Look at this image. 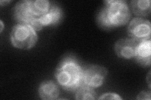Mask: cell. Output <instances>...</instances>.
Returning a JSON list of instances; mask_svg holds the SVG:
<instances>
[{
	"label": "cell",
	"instance_id": "obj_1",
	"mask_svg": "<svg viewBox=\"0 0 151 100\" xmlns=\"http://www.w3.org/2000/svg\"><path fill=\"white\" fill-rule=\"evenodd\" d=\"M105 5L99 13L97 20L101 28L110 29L124 26L131 17L130 8L125 1H105Z\"/></svg>",
	"mask_w": 151,
	"mask_h": 100
},
{
	"label": "cell",
	"instance_id": "obj_14",
	"mask_svg": "<svg viewBox=\"0 0 151 100\" xmlns=\"http://www.w3.org/2000/svg\"><path fill=\"white\" fill-rule=\"evenodd\" d=\"M99 99H114V100H120L122 98L120 96V95L113 93H107L102 94L101 96L98 98Z\"/></svg>",
	"mask_w": 151,
	"mask_h": 100
},
{
	"label": "cell",
	"instance_id": "obj_8",
	"mask_svg": "<svg viewBox=\"0 0 151 100\" xmlns=\"http://www.w3.org/2000/svg\"><path fill=\"white\" fill-rule=\"evenodd\" d=\"M151 56V42L150 40L142 41L137 47L135 59L137 63L144 67L150 66Z\"/></svg>",
	"mask_w": 151,
	"mask_h": 100
},
{
	"label": "cell",
	"instance_id": "obj_18",
	"mask_svg": "<svg viewBox=\"0 0 151 100\" xmlns=\"http://www.w3.org/2000/svg\"><path fill=\"white\" fill-rule=\"evenodd\" d=\"M10 2H11V1H0V4H3V3H4V4H5V5H6L7 3H10Z\"/></svg>",
	"mask_w": 151,
	"mask_h": 100
},
{
	"label": "cell",
	"instance_id": "obj_13",
	"mask_svg": "<svg viewBox=\"0 0 151 100\" xmlns=\"http://www.w3.org/2000/svg\"><path fill=\"white\" fill-rule=\"evenodd\" d=\"M75 98L76 99H96V93L93 88L83 83L77 90Z\"/></svg>",
	"mask_w": 151,
	"mask_h": 100
},
{
	"label": "cell",
	"instance_id": "obj_7",
	"mask_svg": "<svg viewBox=\"0 0 151 100\" xmlns=\"http://www.w3.org/2000/svg\"><path fill=\"white\" fill-rule=\"evenodd\" d=\"M139 43L131 38L121 39L115 45V51L119 58L131 59L135 57Z\"/></svg>",
	"mask_w": 151,
	"mask_h": 100
},
{
	"label": "cell",
	"instance_id": "obj_11",
	"mask_svg": "<svg viewBox=\"0 0 151 100\" xmlns=\"http://www.w3.org/2000/svg\"><path fill=\"white\" fill-rule=\"evenodd\" d=\"M131 7L135 15L137 16H147L151 11L150 0H133Z\"/></svg>",
	"mask_w": 151,
	"mask_h": 100
},
{
	"label": "cell",
	"instance_id": "obj_6",
	"mask_svg": "<svg viewBox=\"0 0 151 100\" xmlns=\"http://www.w3.org/2000/svg\"><path fill=\"white\" fill-rule=\"evenodd\" d=\"M13 15L15 19L19 23L28 25H29L34 18H37L32 11L29 0L18 1L14 7Z\"/></svg>",
	"mask_w": 151,
	"mask_h": 100
},
{
	"label": "cell",
	"instance_id": "obj_3",
	"mask_svg": "<svg viewBox=\"0 0 151 100\" xmlns=\"http://www.w3.org/2000/svg\"><path fill=\"white\" fill-rule=\"evenodd\" d=\"M12 44L18 49L28 50L34 47L38 40L36 31L28 24L18 23L12 28Z\"/></svg>",
	"mask_w": 151,
	"mask_h": 100
},
{
	"label": "cell",
	"instance_id": "obj_17",
	"mask_svg": "<svg viewBox=\"0 0 151 100\" xmlns=\"http://www.w3.org/2000/svg\"><path fill=\"white\" fill-rule=\"evenodd\" d=\"M0 26H1V29H0V32H2L3 31V28H4V25H3V21L1 20L0 21Z\"/></svg>",
	"mask_w": 151,
	"mask_h": 100
},
{
	"label": "cell",
	"instance_id": "obj_16",
	"mask_svg": "<svg viewBox=\"0 0 151 100\" xmlns=\"http://www.w3.org/2000/svg\"><path fill=\"white\" fill-rule=\"evenodd\" d=\"M150 96H151V93L150 91H142L138 94V96L137 98V99L140 100H145V99H150Z\"/></svg>",
	"mask_w": 151,
	"mask_h": 100
},
{
	"label": "cell",
	"instance_id": "obj_10",
	"mask_svg": "<svg viewBox=\"0 0 151 100\" xmlns=\"http://www.w3.org/2000/svg\"><path fill=\"white\" fill-rule=\"evenodd\" d=\"M62 10L57 5H52L48 13L39 17V20L43 26L57 25L62 18Z\"/></svg>",
	"mask_w": 151,
	"mask_h": 100
},
{
	"label": "cell",
	"instance_id": "obj_12",
	"mask_svg": "<svg viewBox=\"0 0 151 100\" xmlns=\"http://www.w3.org/2000/svg\"><path fill=\"white\" fill-rule=\"evenodd\" d=\"M50 5L47 0H35L30 1V8L35 17L39 18L48 13Z\"/></svg>",
	"mask_w": 151,
	"mask_h": 100
},
{
	"label": "cell",
	"instance_id": "obj_15",
	"mask_svg": "<svg viewBox=\"0 0 151 100\" xmlns=\"http://www.w3.org/2000/svg\"><path fill=\"white\" fill-rule=\"evenodd\" d=\"M29 25H30L33 28H34L35 31H40L42 29V28L44 27L39 20V18H34V20L30 22Z\"/></svg>",
	"mask_w": 151,
	"mask_h": 100
},
{
	"label": "cell",
	"instance_id": "obj_2",
	"mask_svg": "<svg viewBox=\"0 0 151 100\" xmlns=\"http://www.w3.org/2000/svg\"><path fill=\"white\" fill-rule=\"evenodd\" d=\"M84 70L76 60L66 58L56 69L55 77L63 89L68 91L78 90L83 83Z\"/></svg>",
	"mask_w": 151,
	"mask_h": 100
},
{
	"label": "cell",
	"instance_id": "obj_5",
	"mask_svg": "<svg viewBox=\"0 0 151 100\" xmlns=\"http://www.w3.org/2000/svg\"><path fill=\"white\" fill-rule=\"evenodd\" d=\"M106 68L100 65H90L84 70L83 83L93 88L101 87L107 75Z\"/></svg>",
	"mask_w": 151,
	"mask_h": 100
},
{
	"label": "cell",
	"instance_id": "obj_9",
	"mask_svg": "<svg viewBox=\"0 0 151 100\" xmlns=\"http://www.w3.org/2000/svg\"><path fill=\"white\" fill-rule=\"evenodd\" d=\"M39 96L44 100H54L58 98L59 89L57 84L52 81L42 83L39 88Z\"/></svg>",
	"mask_w": 151,
	"mask_h": 100
},
{
	"label": "cell",
	"instance_id": "obj_4",
	"mask_svg": "<svg viewBox=\"0 0 151 100\" xmlns=\"http://www.w3.org/2000/svg\"><path fill=\"white\" fill-rule=\"evenodd\" d=\"M151 25L149 21L141 18H135L128 26V35L137 43L150 39Z\"/></svg>",
	"mask_w": 151,
	"mask_h": 100
}]
</instances>
